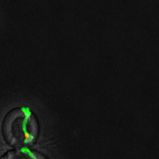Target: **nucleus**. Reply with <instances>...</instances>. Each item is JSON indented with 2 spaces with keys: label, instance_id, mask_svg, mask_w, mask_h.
Listing matches in <instances>:
<instances>
[{
  "label": "nucleus",
  "instance_id": "nucleus-1",
  "mask_svg": "<svg viewBox=\"0 0 159 159\" xmlns=\"http://www.w3.org/2000/svg\"><path fill=\"white\" fill-rule=\"evenodd\" d=\"M5 141L12 147L32 146L39 134L37 118L29 109L19 107L12 109L5 116L2 125Z\"/></svg>",
  "mask_w": 159,
  "mask_h": 159
},
{
  "label": "nucleus",
  "instance_id": "nucleus-2",
  "mask_svg": "<svg viewBox=\"0 0 159 159\" xmlns=\"http://www.w3.org/2000/svg\"><path fill=\"white\" fill-rule=\"evenodd\" d=\"M0 159H47L44 155L38 152L22 148L12 151L7 152Z\"/></svg>",
  "mask_w": 159,
  "mask_h": 159
}]
</instances>
